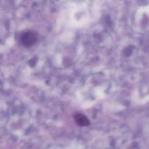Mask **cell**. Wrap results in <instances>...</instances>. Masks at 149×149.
I'll return each instance as SVG.
<instances>
[{
    "label": "cell",
    "mask_w": 149,
    "mask_h": 149,
    "mask_svg": "<svg viewBox=\"0 0 149 149\" xmlns=\"http://www.w3.org/2000/svg\"><path fill=\"white\" fill-rule=\"evenodd\" d=\"M20 41L25 47H31L37 41V35L34 31H26L20 35Z\"/></svg>",
    "instance_id": "6da1fadb"
},
{
    "label": "cell",
    "mask_w": 149,
    "mask_h": 149,
    "mask_svg": "<svg viewBox=\"0 0 149 149\" xmlns=\"http://www.w3.org/2000/svg\"><path fill=\"white\" fill-rule=\"evenodd\" d=\"M75 121L76 123L81 127H85L88 126L90 125V121L87 119V116L85 115L82 114V113H77L75 116Z\"/></svg>",
    "instance_id": "7a4b0ae2"
}]
</instances>
